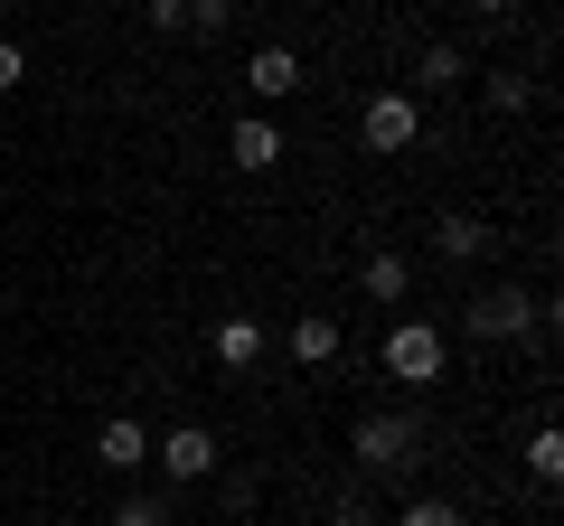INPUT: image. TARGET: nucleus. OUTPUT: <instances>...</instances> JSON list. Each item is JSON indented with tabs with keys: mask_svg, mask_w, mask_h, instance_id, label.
<instances>
[{
	"mask_svg": "<svg viewBox=\"0 0 564 526\" xmlns=\"http://www.w3.org/2000/svg\"><path fill=\"white\" fill-rule=\"evenodd\" d=\"M536 320H545V302H536V292H518V283H489V292H470V302H462V329H470L480 348L527 339Z\"/></svg>",
	"mask_w": 564,
	"mask_h": 526,
	"instance_id": "1",
	"label": "nucleus"
},
{
	"mask_svg": "<svg viewBox=\"0 0 564 526\" xmlns=\"http://www.w3.org/2000/svg\"><path fill=\"white\" fill-rule=\"evenodd\" d=\"M348 451H358V470H377V480H404L414 451H423V424H414V414H358Z\"/></svg>",
	"mask_w": 564,
	"mask_h": 526,
	"instance_id": "2",
	"label": "nucleus"
},
{
	"mask_svg": "<svg viewBox=\"0 0 564 526\" xmlns=\"http://www.w3.org/2000/svg\"><path fill=\"white\" fill-rule=\"evenodd\" d=\"M386 376L395 385H443L452 376V339L433 320H395L386 329Z\"/></svg>",
	"mask_w": 564,
	"mask_h": 526,
	"instance_id": "3",
	"label": "nucleus"
},
{
	"mask_svg": "<svg viewBox=\"0 0 564 526\" xmlns=\"http://www.w3.org/2000/svg\"><path fill=\"white\" fill-rule=\"evenodd\" d=\"M151 461H161L170 489H188V480H207V470H217V432H207V424H180V432H161V442H151Z\"/></svg>",
	"mask_w": 564,
	"mask_h": 526,
	"instance_id": "4",
	"label": "nucleus"
},
{
	"mask_svg": "<svg viewBox=\"0 0 564 526\" xmlns=\"http://www.w3.org/2000/svg\"><path fill=\"white\" fill-rule=\"evenodd\" d=\"M414 132H423L414 95H377V103L358 113V142H367V151H414Z\"/></svg>",
	"mask_w": 564,
	"mask_h": 526,
	"instance_id": "5",
	"label": "nucleus"
},
{
	"mask_svg": "<svg viewBox=\"0 0 564 526\" xmlns=\"http://www.w3.org/2000/svg\"><path fill=\"white\" fill-rule=\"evenodd\" d=\"M226 161H236V169H282V122L273 113H245L236 132H226Z\"/></svg>",
	"mask_w": 564,
	"mask_h": 526,
	"instance_id": "6",
	"label": "nucleus"
},
{
	"mask_svg": "<svg viewBox=\"0 0 564 526\" xmlns=\"http://www.w3.org/2000/svg\"><path fill=\"white\" fill-rule=\"evenodd\" d=\"M95 461H104V470H122V480H132V470L151 461V424H141V414H113V424L95 432Z\"/></svg>",
	"mask_w": 564,
	"mask_h": 526,
	"instance_id": "7",
	"label": "nucleus"
},
{
	"mask_svg": "<svg viewBox=\"0 0 564 526\" xmlns=\"http://www.w3.org/2000/svg\"><path fill=\"white\" fill-rule=\"evenodd\" d=\"M245 85H254V103H282L302 85V57H292V47H254V57H245Z\"/></svg>",
	"mask_w": 564,
	"mask_h": 526,
	"instance_id": "8",
	"label": "nucleus"
},
{
	"mask_svg": "<svg viewBox=\"0 0 564 526\" xmlns=\"http://www.w3.org/2000/svg\"><path fill=\"white\" fill-rule=\"evenodd\" d=\"M433 254H443V263H480L489 254V226L470 217V207H452V217H433Z\"/></svg>",
	"mask_w": 564,
	"mask_h": 526,
	"instance_id": "9",
	"label": "nucleus"
},
{
	"mask_svg": "<svg viewBox=\"0 0 564 526\" xmlns=\"http://www.w3.org/2000/svg\"><path fill=\"white\" fill-rule=\"evenodd\" d=\"M292 358L329 366V358H339V320H329V310H302V320H292Z\"/></svg>",
	"mask_w": 564,
	"mask_h": 526,
	"instance_id": "10",
	"label": "nucleus"
},
{
	"mask_svg": "<svg viewBox=\"0 0 564 526\" xmlns=\"http://www.w3.org/2000/svg\"><path fill=\"white\" fill-rule=\"evenodd\" d=\"M254 358H263V320H245V310H236V320H217V366H236V376H245Z\"/></svg>",
	"mask_w": 564,
	"mask_h": 526,
	"instance_id": "11",
	"label": "nucleus"
},
{
	"mask_svg": "<svg viewBox=\"0 0 564 526\" xmlns=\"http://www.w3.org/2000/svg\"><path fill=\"white\" fill-rule=\"evenodd\" d=\"M358 283H367V302H404V292H414V263L404 254H367Z\"/></svg>",
	"mask_w": 564,
	"mask_h": 526,
	"instance_id": "12",
	"label": "nucleus"
},
{
	"mask_svg": "<svg viewBox=\"0 0 564 526\" xmlns=\"http://www.w3.org/2000/svg\"><path fill=\"white\" fill-rule=\"evenodd\" d=\"M462 76H470V47H462V39H433V47H423V85H433V95L462 85Z\"/></svg>",
	"mask_w": 564,
	"mask_h": 526,
	"instance_id": "13",
	"label": "nucleus"
},
{
	"mask_svg": "<svg viewBox=\"0 0 564 526\" xmlns=\"http://www.w3.org/2000/svg\"><path fill=\"white\" fill-rule=\"evenodd\" d=\"M113 526H170V498H161V489H122V498H113Z\"/></svg>",
	"mask_w": 564,
	"mask_h": 526,
	"instance_id": "14",
	"label": "nucleus"
},
{
	"mask_svg": "<svg viewBox=\"0 0 564 526\" xmlns=\"http://www.w3.org/2000/svg\"><path fill=\"white\" fill-rule=\"evenodd\" d=\"M480 95H489V113H527V103H536V85H527V76H508V66H489V85H480Z\"/></svg>",
	"mask_w": 564,
	"mask_h": 526,
	"instance_id": "15",
	"label": "nucleus"
},
{
	"mask_svg": "<svg viewBox=\"0 0 564 526\" xmlns=\"http://www.w3.org/2000/svg\"><path fill=\"white\" fill-rule=\"evenodd\" d=\"M527 470H536V480H564V432H555V424L527 432Z\"/></svg>",
	"mask_w": 564,
	"mask_h": 526,
	"instance_id": "16",
	"label": "nucleus"
},
{
	"mask_svg": "<svg viewBox=\"0 0 564 526\" xmlns=\"http://www.w3.org/2000/svg\"><path fill=\"white\" fill-rule=\"evenodd\" d=\"M395 526H462V507H452V498H414Z\"/></svg>",
	"mask_w": 564,
	"mask_h": 526,
	"instance_id": "17",
	"label": "nucleus"
},
{
	"mask_svg": "<svg viewBox=\"0 0 564 526\" xmlns=\"http://www.w3.org/2000/svg\"><path fill=\"white\" fill-rule=\"evenodd\" d=\"M226 20H236V0H188V29H198V39H217Z\"/></svg>",
	"mask_w": 564,
	"mask_h": 526,
	"instance_id": "18",
	"label": "nucleus"
},
{
	"mask_svg": "<svg viewBox=\"0 0 564 526\" xmlns=\"http://www.w3.org/2000/svg\"><path fill=\"white\" fill-rule=\"evenodd\" d=\"M29 76V57H20V47H10V39H0V95H10V85H20Z\"/></svg>",
	"mask_w": 564,
	"mask_h": 526,
	"instance_id": "19",
	"label": "nucleus"
},
{
	"mask_svg": "<svg viewBox=\"0 0 564 526\" xmlns=\"http://www.w3.org/2000/svg\"><path fill=\"white\" fill-rule=\"evenodd\" d=\"M151 29H188V0H151Z\"/></svg>",
	"mask_w": 564,
	"mask_h": 526,
	"instance_id": "20",
	"label": "nucleus"
},
{
	"mask_svg": "<svg viewBox=\"0 0 564 526\" xmlns=\"http://www.w3.org/2000/svg\"><path fill=\"white\" fill-rule=\"evenodd\" d=\"M321 526H377V517H367V507H358V498H348V507H329V517H321Z\"/></svg>",
	"mask_w": 564,
	"mask_h": 526,
	"instance_id": "21",
	"label": "nucleus"
},
{
	"mask_svg": "<svg viewBox=\"0 0 564 526\" xmlns=\"http://www.w3.org/2000/svg\"><path fill=\"white\" fill-rule=\"evenodd\" d=\"M470 10H480V20H508V10H518V0H470Z\"/></svg>",
	"mask_w": 564,
	"mask_h": 526,
	"instance_id": "22",
	"label": "nucleus"
},
{
	"mask_svg": "<svg viewBox=\"0 0 564 526\" xmlns=\"http://www.w3.org/2000/svg\"><path fill=\"white\" fill-rule=\"evenodd\" d=\"M0 151H10V122H0Z\"/></svg>",
	"mask_w": 564,
	"mask_h": 526,
	"instance_id": "23",
	"label": "nucleus"
},
{
	"mask_svg": "<svg viewBox=\"0 0 564 526\" xmlns=\"http://www.w3.org/2000/svg\"><path fill=\"white\" fill-rule=\"evenodd\" d=\"M170 526H180V517H170Z\"/></svg>",
	"mask_w": 564,
	"mask_h": 526,
	"instance_id": "24",
	"label": "nucleus"
}]
</instances>
